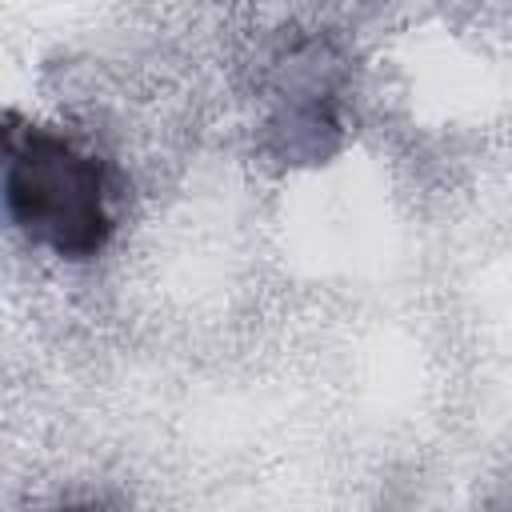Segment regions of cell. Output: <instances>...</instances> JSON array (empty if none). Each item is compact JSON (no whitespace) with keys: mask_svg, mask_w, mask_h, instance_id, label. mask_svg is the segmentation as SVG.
Returning a JSON list of instances; mask_svg holds the SVG:
<instances>
[{"mask_svg":"<svg viewBox=\"0 0 512 512\" xmlns=\"http://www.w3.org/2000/svg\"><path fill=\"white\" fill-rule=\"evenodd\" d=\"M8 196L20 220L40 228L56 248L84 252L100 244V176L84 156H72L64 144L32 140L28 156L12 168Z\"/></svg>","mask_w":512,"mask_h":512,"instance_id":"6da1fadb","label":"cell"}]
</instances>
